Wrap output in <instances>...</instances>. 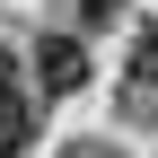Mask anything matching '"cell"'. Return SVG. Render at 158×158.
<instances>
[{"instance_id":"obj_1","label":"cell","mask_w":158,"mask_h":158,"mask_svg":"<svg viewBox=\"0 0 158 158\" xmlns=\"http://www.w3.org/2000/svg\"><path fill=\"white\" fill-rule=\"evenodd\" d=\"M35 88L44 97L88 88V44H79V35H44V44H35Z\"/></svg>"},{"instance_id":"obj_2","label":"cell","mask_w":158,"mask_h":158,"mask_svg":"<svg viewBox=\"0 0 158 158\" xmlns=\"http://www.w3.org/2000/svg\"><path fill=\"white\" fill-rule=\"evenodd\" d=\"M27 141H35V114L9 97V106H0V158H27Z\"/></svg>"},{"instance_id":"obj_3","label":"cell","mask_w":158,"mask_h":158,"mask_svg":"<svg viewBox=\"0 0 158 158\" xmlns=\"http://www.w3.org/2000/svg\"><path fill=\"white\" fill-rule=\"evenodd\" d=\"M132 79H141V88H149V97H158V27H149V35H141V53H132Z\"/></svg>"},{"instance_id":"obj_4","label":"cell","mask_w":158,"mask_h":158,"mask_svg":"<svg viewBox=\"0 0 158 158\" xmlns=\"http://www.w3.org/2000/svg\"><path fill=\"white\" fill-rule=\"evenodd\" d=\"M18 97V62H9V44H0V106Z\"/></svg>"},{"instance_id":"obj_5","label":"cell","mask_w":158,"mask_h":158,"mask_svg":"<svg viewBox=\"0 0 158 158\" xmlns=\"http://www.w3.org/2000/svg\"><path fill=\"white\" fill-rule=\"evenodd\" d=\"M79 9H88L97 27H106V18H123V0H79Z\"/></svg>"},{"instance_id":"obj_6","label":"cell","mask_w":158,"mask_h":158,"mask_svg":"<svg viewBox=\"0 0 158 158\" xmlns=\"http://www.w3.org/2000/svg\"><path fill=\"white\" fill-rule=\"evenodd\" d=\"M70 158H123V149H97V141H88V149H70Z\"/></svg>"}]
</instances>
